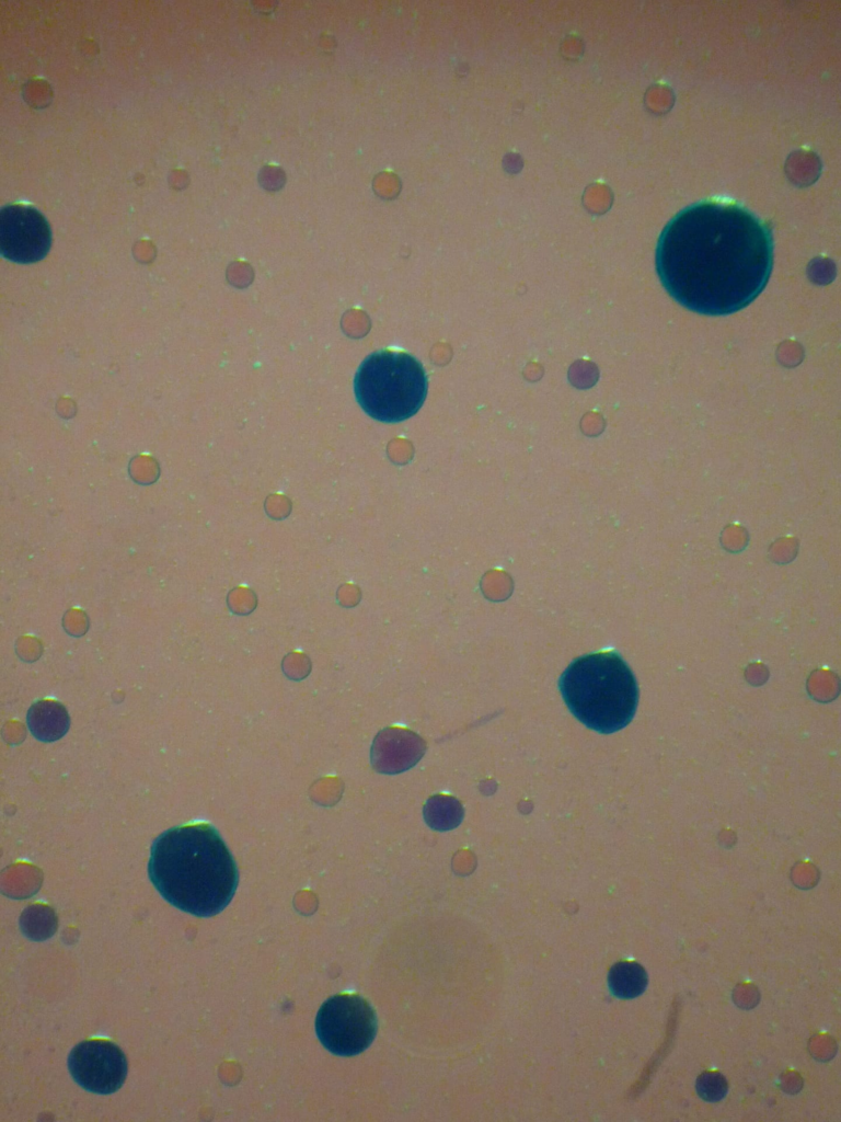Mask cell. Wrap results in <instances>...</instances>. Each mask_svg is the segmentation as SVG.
I'll return each instance as SVG.
<instances>
[{
	"label": "cell",
	"mask_w": 841,
	"mask_h": 1122,
	"mask_svg": "<svg viewBox=\"0 0 841 1122\" xmlns=\"http://www.w3.org/2000/svg\"><path fill=\"white\" fill-rule=\"evenodd\" d=\"M558 685L569 711L597 732H617L635 714L637 684L617 653L599 652L578 657L561 675Z\"/></svg>",
	"instance_id": "3957f363"
},
{
	"label": "cell",
	"mask_w": 841,
	"mask_h": 1122,
	"mask_svg": "<svg viewBox=\"0 0 841 1122\" xmlns=\"http://www.w3.org/2000/svg\"><path fill=\"white\" fill-rule=\"evenodd\" d=\"M696 1090L701 1098L717 1101L727 1092V1081L719 1073H704L696 1081Z\"/></svg>",
	"instance_id": "7c38bea8"
},
{
	"label": "cell",
	"mask_w": 841,
	"mask_h": 1122,
	"mask_svg": "<svg viewBox=\"0 0 841 1122\" xmlns=\"http://www.w3.org/2000/svg\"><path fill=\"white\" fill-rule=\"evenodd\" d=\"M31 733L42 742H53L66 734L69 715L65 707L54 700L35 702L26 714Z\"/></svg>",
	"instance_id": "9c48e42d"
},
{
	"label": "cell",
	"mask_w": 841,
	"mask_h": 1122,
	"mask_svg": "<svg viewBox=\"0 0 841 1122\" xmlns=\"http://www.w3.org/2000/svg\"><path fill=\"white\" fill-rule=\"evenodd\" d=\"M62 625L68 633L78 637L85 633L89 622L83 611L71 609L66 612Z\"/></svg>",
	"instance_id": "5bb4252c"
},
{
	"label": "cell",
	"mask_w": 841,
	"mask_h": 1122,
	"mask_svg": "<svg viewBox=\"0 0 841 1122\" xmlns=\"http://www.w3.org/2000/svg\"><path fill=\"white\" fill-rule=\"evenodd\" d=\"M611 992L619 998H634L641 995L647 985L645 970L635 962L614 964L608 976Z\"/></svg>",
	"instance_id": "30bf717a"
},
{
	"label": "cell",
	"mask_w": 841,
	"mask_h": 1122,
	"mask_svg": "<svg viewBox=\"0 0 841 1122\" xmlns=\"http://www.w3.org/2000/svg\"><path fill=\"white\" fill-rule=\"evenodd\" d=\"M68 1068L74 1081L83 1089L99 1095L117 1091L127 1076V1060L123 1051L106 1040H88L77 1044L69 1053Z\"/></svg>",
	"instance_id": "8992f818"
},
{
	"label": "cell",
	"mask_w": 841,
	"mask_h": 1122,
	"mask_svg": "<svg viewBox=\"0 0 841 1122\" xmlns=\"http://www.w3.org/2000/svg\"><path fill=\"white\" fill-rule=\"evenodd\" d=\"M773 261L771 231L742 207L704 202L687 207L663 230L656 270L668 294L706 316L748 306L767 285Z\"/></svg>",
	"instance_id": "6da1fadb"
},
{
	"label": "cell",
	"mask_w": 841,
	"mask_h": 1122,
	"mask_svg": "<svg viewBox=\"0 0 841 1122\" xmlns=\"http://www.w3.org/2000/svg\"><path fill=\"white\" fill-rule=\"evenodd\" d=\"M21 926L23 932L31 939H46L55 932L57 919L50 908L33 905L23 912Z\"/></svg>",
	"instance_id": "8fae6325"
},
{
	"label": "cell",
	"mask_w": 841,
	"mask_h": 1122,
	"mask_svg": "<svg viewBox=\"0 0 841 1122\" xmlns=\"http://www.w3.org/2000/svg\"><path fill=\"white\" fill-rule=\"evenodd\" d=\"M50 243L49 226L38 210L16 204L1 209L0 252L7 260L16 263L41 261Z\"/></svg>",
	"instance_id": "52a82bcc"
},
{
	"label": "cell",
	"mask_w": 841,
	"mask_h": 1122,
	"mask_svg": "<svg viewBox=\"0 0 841 1122\" xmlns=\"http://www.w3.org/2000/svg\"><path fill=\"white\" fill-rule=\"evenodd\" d=\"M338 598L344 606H354L360 598V592L353 585L341 586Z\"/></svg>",
	"instance_id": "2e32d148"
},
{
	"label": "cell",
	"mask_w": 841,
	"mask_h": 1122,
	"mask_svg": "<svg viewBox=\"0 0 841 1122\" xmlns=\"http://www.w3.org/2000/svg\"><path fill=\"white\" fill-rule=\"evenodd\" d=\"M148 874L165 901L198 917L223 911L238 885L231 852L216 828L205 823L160 834L151 846Z\"/></svg>",
	"instance_id": "7a4b0ae2"
},
{
	"label": "cell",
	"mask_w": 841,
	"mask_h": 1122,
	"mask_svg": "<svg viewBox=\"0 0 841 1122\" xmlns=\"http://www.w3.org/2000/svg\"><path fill=\"white\" fill-rule=\"evenodd\" d=\"M227 600L230 609L239 615L249 614L256 606L255 594L251 589L244 587L232 589Z\"/></svg>",
	"instance_id": "4fadbf2b"
},
{
	"label": "cell",
	"mask_w": 841,
	"mask_h": 1122,
	"mask_svg": "<svg viewBox=\"0 0 841 1122\" xmlns=\"http://www.w3.org/2000/svg\"><path fill=\"white\" fill-rule=\"evenodd\" d=\"M315 1031L331 1053L353 1056L364 1052L377 1033L373 1009L362 997L338 994L329 998L318 1011Z\"/></svg>",
	"instance_id": "5b68a950"
},
{
	"label": "cell",
	"mask_w": 841,
	"mask_h": 1122,
	"mask_svg": "<svg viewBox=\"0 0 841 1122\" xmlns=\"http://www.w3.org/2000/svg\"><path fill=\"white\" fill-rule=\"evenodd\" d=\"M427 388L422 364L410 354L394 351L368 356L354 381L361 409L384 423L402 422L416 414L425 401Z\"/></svg>",
	"instance_id": "277c9868"
},
{
	"label": "cell",
	"mask_w": 841,
	"mask_h": 1122,
	"mask_svg": "<svg viewBox=\"0 0 841 1122\" xmlns=\"http://www.w3.org/2000/svg\"><path fill=\"white\" fill-rule=\"evenodd\" d=\"M401 730L380 732L372 745L371 762L381 772L394 774L413 765L420 756L419 740Z\"/></svg>",
	"instance_id": "ba28073f"
},
{
	"label": "cell",
	"mask_w": 841,
	"mask_h": 1122,
	"mask_svg": "<svg viewBox=\"0 0 841 1122\" xmlns=\"http://www.w3.org/2000/svg\"><path fill=\"white\" fill-rule=\"evenodd\" d=\"M265 510L273 518H283L290 513V502L281 495H272L266 500Z\"/></svg>",
	"instance_id": "9a60e30c"
}]
</instances>
